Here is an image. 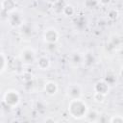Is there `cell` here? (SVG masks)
<instances>
[{"label":"cell","instance_id":"obj_1","mask_svg":"<svg viewBox=\"0 0 123 123\" xmlns=\"http://www.w3.org/2000/svg\"><path fill=\"white\" fill-rule=\"evenodd\" d=\"M67 111L71 117L75 119H82L86 116L88 111V106L82 98L70 99L67 106Z\"/></svg>","mask_w":123,"mask_h":123},{"label":"cell","instance_id":"obj_2","mask_svg":"<svg viewBox=\"0 0 123 123\" xmlns=\"http://www.w3.org/2000/svg\"><path fill=\"white\" fill-rule=\"evenodd\" d=\"M21 100V95L18 90L10 88L5 91L3 95V102L5 103L6 106L9 108H15L19 105Z\"/></svg>","mask_w":123,"mask_h":123},{"label":"cell","instance_id":"obj_3","mask_svg":"<svg viewBox=\"0 0 123 123\" xmlns=\"http://www.w3.org/2000/svg\"><path fill=\"white\" fill-rule=\"evenodd\" d=\"M37 52L33 47L27 46L21 49L19 53V60L24 65H31L34 64L37 61Z\"/></svg>","mask_w":123,"mask_h":123},{"label":"cell","instance_id":"obj_4","mask_svg":"<svg viewBox=\"0 0 123 123\" xmlns=\"http://www.w3.org/2000/svg\"><path fill=\"white\" fill-rule=\"evenodd\" d=\"M7 20H8V24L10 25V27H12L13 29H19L21 27V25L25 22L23 13L21 12H19L18 10H15V11L8 13Z\"/></svg>","mask_w":123,"mask_h":123},{"label":"cell","instance_id":"obj_5","mask_svg":"<svg viewBox=\"0 0 123 123\" xmlns=\"http://www.w3.org/2000/svg\"><path fill=\"white\" fill-rule=\"evenodd\" d=\"M42 38L46 43H57L60 39V32L55 27H47L42 32Z\"/></svg>","mask_w":123,"mask_h":123},{"label":"cell","instance_id":"obj_6","mask_svg":"<svg viewBox=\"0 0 123 123\" xmlns=\"http://www.w3.org/2000/svg\"><path fill=\"white\" fill-rule=\"evenodd\" d=\"M66 95L69 99H78L83 96V87L79 84H71L66 88Z\"/></svg>","mask_w":123,"mask_h":123},{"label":"cell","instance_id":"obj_7","mask_svg":"<svg viewBox=\"0 0 123 123\" xmlns=\"http://www.w3.org/2000/svg\"><path fill=\"white\" fill-rule=\"evenodd\" d=\"M19 34L23 38H31L35 34V28L30 22H24L19 28Z\"/></svg>","mask_w":123,"mask_h":123},{"label":"cell","instance_id":"obj_8","mask_svg":"<svg viewBox=\"0 0 123 123\" xmlns=\"http://www.w3.org/2000/svg\"><path fill=\"white\" fill-rule=\"evenodd\" d=\"M35 63H36L37 67L42 71H46L51 67V60L46 55H41V56L37 57Z\"/></svg>","mask_w":123,"mask_h":123},{"label":"cell","instance_id":"obj_9","mask_svg":"<svg viewBox=\"0 0 123 123\" xmlns=\"http://www.w3.org/2000/svg\"><path fill=\"white\" fill-rule=\"evenodd\" d=\"M44 92L49 95V96H54L58 93L59 91V86H58V83L55 82V81H47L45 84H44Z\"/></svg>","mask_w":123,"mask_h":123},{"label":"cell","instance_id":"obj_10","mask_svg":"<svg viewBox=\"0 0 123 123\" xmlns=\"http://www.w3.org/2000/svg\"><path fill=\"white\" fill-rule=\"evenodd\" d=\"M96 63V56L95 54L88 50L85 53H83V64L86 67H91Z\"/></svg>","mask_w":123,"mask_h":123},{"label":"cell","instance_id":"obj_11","mask_svg":"<svg viewBox=\"0 0 123 123\" xmlns=\"http://www.w3.org/2000/svg\"><path fill=\"white\" fill-rule=\"evenodd\" d=\"M110 88H111V86H109L103 79L98 80L93 86V91L99 92V93H102L105 95H108V93L110 92Z\"/></svg>","mask_w":123,"mask_h":123},{"label":"cell","instance_id":"obj_12","mask_svg":"<svg viewBox=\"0 0 123 123\" xmlns=\"http://www.w3.org/2000/svg\"><path fill=\"white\" fill-rule=\"evenodd\" d=\"M69 62L72 66H80L83 64V53L80 51H73L69 55Z\"/></svg>","mask_w":123,"mask_h":123},{"label":"cell","instance_id":"obj_13","mask_svg":"<svg viewBox=\"0 0 123 123\" xmlns=\"http://www.w3.org/2000/svg\"><path fill=\"white\" fill-rule=\"evenodd\" d=\"M1 9L6 12L7 13H10L16 10V1L15 0H2L0 3Z\"/></svg>","mask_w":123,"mask_h":123},{"label":"cell","instance_id":"obj_14","mask_svg":"<svg viewBox=\"0 0 123 123\" xmlns=\"http://www.w3.org/2000/svg\"><path fill=\"white\" fill-rule=\"evenodd\" d=\"M66 1L65 0H58L56 1L55 3L51 4V10H52V12L56 15H60V14H62V11H63V8L64 6L66 5Z\"/></svg>","mask_w":123,"mask_h":123},{"label":"cell","instance_id":"obj_15","mask_svg":"<svg viewBox=\"0 0 123 123\" xmlns=\"http://www.w3.org/2000/svg\"><path fill=\"white\" fill-rule=\"evenodd\" d=\"M74 26L78 31H83L84 29H86V17L83 16V15L76 16V18L74 20Z\"/></svg>","mask_w":123,"mask_h":123},{"label":"cell","instance_id":"obj_16","mask_svg":"<svg viewBox=\"0 0 123 123\" xmlns=\"http://www.w3.org/2000/svg\"><path fill=\"white\" fill-rule=\"evenodd\" d=\"M116 74L113 72H107V74L105 75V77L103 78V80L107 83V85L109 86H112L117 83V78H116Z\"/></svg>","mask_w":123,"mask_h":123},{"label":"cell","instance_id":"obj_17","mask_svg":"<svg viewBox=\"0 0 123 123\" xmlns=\"http://www.w3.org/2000/svg\"><path fill=\"white\" fill-rule=\"evenodd\" d=\"M85 117H86V119L87 121H90V122H97L98 119H99V117H100V113H99V111H96V110H89V109H88V111H87V112H86V114Z\"/></svg>","mask_w":123,"mask_h":123},{"label":"cell","instance_id":"obj_18","mask_svg":"<svg viewBox=\"0 0 123 123\" xmlns=\"http://www.w3.org/2000/svg\"><path fill=\"white\" fill-rule=\"evenodd\" d=\"M121 37L119 35H114L111 37V40L109 42V46L112 49H117L121 47Z\"/></svg>","mask_w":123,"mask_h":123},{"label":"cell","instance_id":"obj_19","mask_svg":"<svg viewBox=\"0 0 123 123\" xmlns=\"http://www.w3.org/2000/svg\"><path fill=\"white\" fill-rule=\"evenodd\" d=\"M76 11H75V8L73 5L71 4H68L66 3V5L64 6L63 8V11H62V14L65 15V16H73L75 14Z\"/></svg>","mask_w":123,"mask_h":123},{"label":"cell","instance_id":"obj_20","mask_svg":"<svg viewBox=\"0 0 123 123\" xmlns=\"http://www.w3.org/2000/svg\"><path fill=\"white\" fill-rule=\"evenodd\" d=\"M107 17L111 21H114L119 17V11L115 8H111L107 12Z\"/></svg>","mask_w":123,"mask_h":123},{"label":"cell","instance_id":"obj_21","mask_svg":"<svg viewBox=\"0 0 123 123\" xmlns=\"http://www.w3.org/2000/svg\"><path fill=\"white\" fill-rule=\"evenodd\" d=\"M7 65H8L7 57H6V55L3 52L0 51V74H2L6 70Z\"/></svg>","mask_w":123,"mask_h":123},{"label":"cell","instance_id":"obj_22","mask_svg":"<svg viewBox=\"0 0 123 123\" xmlns=\"http://www.w3.org/2000/svg\"><path fill=\"white\" fill-rule=\"evenodd\" d=\"M106 96H107V95H105V94H102V93H99V92H95V91H94L92 98H93V101H94L95 103L101 104V103L105 102Z\"/></svg>","mask_w":123,"mask_h":123},{"label":"cell","instance_id":"obj_23","mask_svg":"<svg viewBox=\"0 0 123 123\" xmlns=\"http://www.w3.org/2000/svg\"><path fill=\"white\" fill-rule=\"evenodd\" d=\"M84 6L87 10H94L98 6V2L97 0H85Z\"/></svg>","mask_w":123,"mask_h":123},{"label":"cell","instance_id":"obj_24","mask_svg":"<svg viewBox=\"0 0 123 123\" xmlns=\"http://www.w3.org/2000/svg\"><path fill=\"white\" fill-rule=\"evenodd\" d=\"M111 123H122L123 122V117L121 114H114L111 115V117L108 120Z\"/></svg>","mask_w":123,"mask_h":123},{"label":"cell","instance_id":"obj_25","mask_svg":"<svg viewBox=\"0 0 123 123\" xmlns=\"http://www.w3.org/2000/svg\"><path fill=\"white\" fill-rule=\"evenodd\" d=\"M34 86H35L34 85V79L27 81V82H24V88L27 91H32V89L34 88Z\"/></svg>","mask_w":123,"mask_h":123},{"label":"cell","instance_id":"obj_26","mask_svg":"<svg viewBox=\"0 0 123 123\" xmlns=\"http://www.w3.org/2000/svg\"><path fill=\"white\" fill-rule=\"evenodd\" d=\"M21 80L23 82H27V81H30V80H33V75L30 73V72H25L22 74L21 76Z\"/></svg>","mask_w":123,"mask_h":123},{"label":"cell","instance_id":"obj_27","mask_svg":"<svg viewBox=\"0 0 123 123\" xmlns=\"http://www.w3.org/2000/svg\"><path fill=\"white\" fill-rule=\"evenodd\" d=\"M97 2H98V5H100L102 7H107L111 4V0H97Z\"/></svg>","mask_w":123,"mask_h":123},{"label":"cell","instance_id":"obj_28","mask_svg":"<svg viewBox=\"0 0 123 123\" xmlns=\"http://www.w3.org/2000/svg\"><path fill=\"white\" fill-rule=\"evenodd\" d=\"M45 122H55V119L54 118H51V117H47L44 119Z\"/></svg>","mask_w":123,"mask_h":123},{"label":"cell","instance_id":"obj_29","mask_svg":"<svg viewBox=\"0 0 123 123\" xmlns=\"http://www.w3.org/2000/svg\"><path fill=\"white\" fill-rule=\"evenodd\" d=\"M56 1H58V0H47V2L50 3V4H53V3H55Z\"/></svg>","mask_w":123,"mask_h":123},{"label":"cell","instance_id":"obj_30","mask_svg":"<svg viewBox=\"0 0 123 123\" xmlns=\"http://www.w3.org/2000/svg\"><path fill=\"white\" fill-rule=\"evenodd\" d=\"M0 44H1V42H0Z\"/></svg>","mask_w":123,"mask_h":123}]
</instances>
